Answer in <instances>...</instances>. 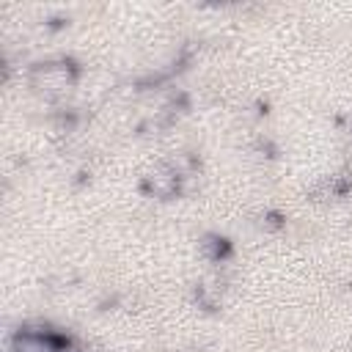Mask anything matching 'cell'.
<instances>
[{
	"mask_svg": "<svg viewBox=\"0 0 352 352\" xmlns=\"http://www.w3.org/2000/svg\"><path fill=\"white\" fill-rule=\"evenodd\" d=\"M74 77H77V72L69 60H47V63L33 66V72H30L33 88L44 91L50 99H60L63 94H69V88L74 85Z\"/></svg>",
	"mask_w": 352,
	"mask_h": 352,
	"instance_id": "obj_1",
	"label": "cell"
},
{
	"mask_svg": "<svg viewBox=\"0 0 352 352\" xmlns=\"http://www.w3.org/2000/svg\"><path fill=\"white\" fill-rule=\"evenodd\" d=\"M143 190L154 198H168V195L182 190V176L168 162H162V165H157L154 170H148L143 176Z\"/></svg>",
	"mask_w": 352,
	"mask_h": 352,
	"instance_id": "obj_2",
	"label": "cell"
},
{
	"mask_svg": "<svg viewBox=\"0 0 352 352\" xmlns=\"http://www.w3.org/2000/svg\"><path fill=\"white\" fill-rule=\"evenodd\" d=\"M261 226H267V228H278V226H280V217H278L275 212H270V214L261 217Z\"/></svg>",
	"mask_w": 352,
	"mask_h": 352,
	"instance_id": "obj_3",
	"label": "cell"
}]
</instances>
